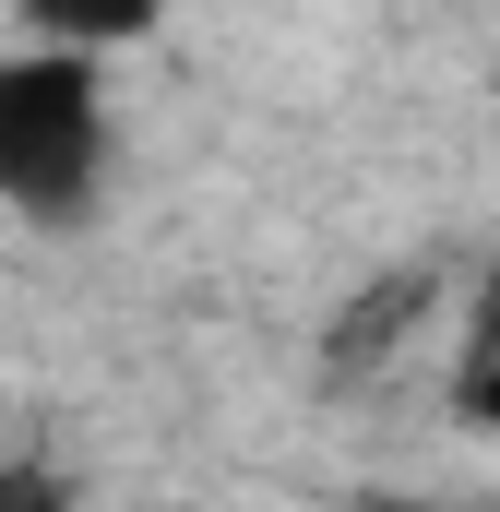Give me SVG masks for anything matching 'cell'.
<instances>
[{"instance_id": "obj_1", "label": "cell", "mask_w": 500, "mask_h": 512, "mask_svg": "<svg viewBox=\"0 0 500 512\" xmlns=\"http://www.w3.org/2000/svg\"><path fill=\"white\" fill-rule=\"evenodd\" d=\"M120 120H108V72L72 36H24L0 48V203L24 227H84L108 203Z\"/></svg>"}, {"instance_id": "obj_2", "label": "cell", "mask_w": 500, "mask_h": 512, "mask_svg": "<svg viewBox=\"0 0 500 512\" xmlns=\"http://www.w3.org/2000/svg\"><path fill=\"white\" fill-rule=\"evenodd\" d=\"M167 0H24V36H72V48H120Z\"/></svg>"}, {"instance_id": "obj_3", "label": "cell", "mask_w": 500, "mask_h": 512, "mask_svg": "<svg viewBox=\"0 0 500 512\" xmlns=\"http://www.w3.org/2000/svg\"><path fill=\"white\" fill-rule=\"evenodd\" d=\"M489 405H500V358H489Z\"/></svg>"}]
</instances>
